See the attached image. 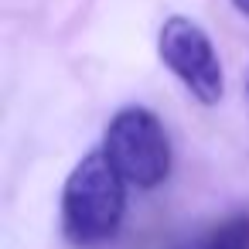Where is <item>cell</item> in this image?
Listing matches in <instances>:
<instances>
[{"instance_id": "cell-1", "label": "cell", "mask_w": 249, "mask_h": 249, "mask_svg": "<svg viewBox=\"0 0 249 249\" xmlns=\"http://www.w3.org/2000/svg\"><path fill=\"white\" fill-rule=\"evenodd\" d=\"M126 212V181L103 150H89L62 191V229L75 246L109 242Z\"/></svg>"}, {"instance_id": "cell-2", "label": "cell", "mask_w": 249, "mask_h": 249, "mask_svg": "<svg viewBox=\"0 0 249 249\" xmlns=\"http://www.w3.org/2000/svg\"><path fill=\"white\" fill-rule=\"evenodd\" d=\"M103 154L133 188H157L171 174V140L164 123L143 106H123L103 137Z\"/></svg>"}, {"instance_id": "cell-3", "label": "cell", "mask_w": 249, "mask_h": 249, "mask_svg": "<svg viewBox=\"0 0 249 249\" xmlns=\"http://www.w3.org/2000/svg\"><path fill=\"white\" fill-rule=\"evenodd\" d=\"M157 52L164 58V65L184 82V89L205 103L215 106L225 92V75H222V62L215 55L212 38L191 21V18H167L157 38Z\"/></svg>"}, {"instance_id": "cell-4", "label": "cell", "mask_w": 249, "mask_h": 249, "mask_svg": "<svg viewBox=\"0 0 249 249\" xmlns=\"http://www.w3.org/2000/svg\"><path fill=\"white\" fill-rule=\"evenodd\" d=\"M184 249H249V212L229 215Z\"/></svg>"}, {"instance_id": "cell-5", "label": "cell", "mask_w": 249, "mask_h": 249, "mask_svg": "<svg viewBox=\"0 0 249 249\" xmlns=\"http://www.w3.org/2000/svg\"><path fill=\"white\" fill-rule=\"evenodd\" d=\"M232 4H235V7H239L242 14H249V0H232Z\"/></svg>"}]
</instances>
